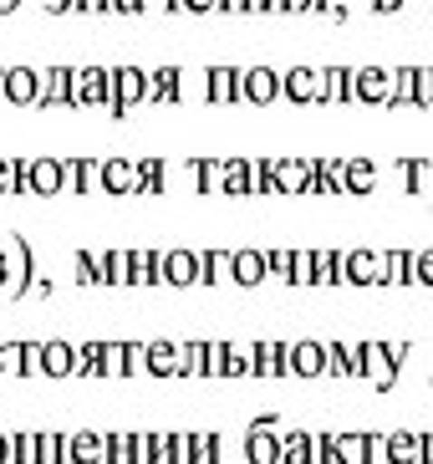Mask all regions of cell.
Here are the masks:
<instances>
[{"label": "cell", "instance_id": "6da1fadb", "mask_svg": "<svg viewBox=\"0 0 433 464\" xmlns=\"http://www.w3.org/2000/svg\"><path fill=\"white\" fill-rule=\"evenodd\" d=\"M149 102V72L143 67H108V112L128 118V108Z\"/></svg>", "mask_w": 433, "mask_h": 464}, {"label": "cell", "instance_id": "7a4b0ae2", "mask_svg": "<svg viewBox=\"0 0 433 464\" xmlns=\"http://www.w3.org/2000/svg\"><path fill=\"white\" fill-rule=\"evenodd\" d=\"M159 286H199V250L189 246H168L159 250Z\"/></svg>", "mask_w": 433, "mask_h": 464}, {"label": "cell", "instance_id": "3957f363", "mask_svg": "<svg viewBox=\"0 0 433 464\" xmlns=\"http://www.w3.org/2000/svg\"><path fill=\"white\" fill-rule=\"evenodd\" d=\"M342 271H347V286H388V250H347Z\"/></svg>", "mask_w": 433, "mask_h": 464}, {"label": "cell", "instance_id": "277c9868", "mask_svg": "<svg viewBox=\"0 0 433 464\" xmlns=\"http://www.w3.org/2000/svg\"><path fill=\"white\" fill-rule=\"evenodd\" d=\"M352 102L388 108L393 102V72L388 67H352Z\"/></svg>", "mask_w": 433, "mask_h": 464}, {"label": "cell", "instance_id": "5b68a950", "mask_svg": "<svg viewBox=\"0 0 433 464\" xmlns=\"http://www.w3.org/2000/svg\"><path fill=\"white\" fill-rule=\"evenodd\" d=\"M72 108H108V67H72Z\"/></svg>", "mask_w": 433, "mask_h": 464}, {"label": "cell", "instance_id": "8992f818", "mask_svg": "<svg viewBox=\"0 0 433 464\" xmlns=\"http://www.w3.org/2000/svg\"><path fill=\"white\" fill-rule=\"evenodd\" d=\"M285 372L291 378H322L326 372V342H285Z\"/></svg>", "mask_w": 433, "mask_h": 464}, {"label": "cell", "instance_id": "52a82bcc", "mask_svg": "<svg viewBox=\"0 0 433 464\" xmlns=\"http://www.w3.org/2000/svg\"><path fill=\"white\" fill-rule=\"evenodd\" d=\"M143 372L149 378H184V347L178 342H143Z\"/></svg>", "mask_w": 433, "mask_h": 464}, {"label": "cell", "instance_id": "ba28073f", "mask_svg": "<svg viewBox=\"0 0 433 464\" xmlns=\"http://www.w3.org/2000/svg\"><path fill=\"white\" fill-rule=\"evenodd\" d=\"M275 97H281V72H271V67H245L240 72V102L271 108Z\"/></svg>", "mask_w": 433, "mask_h": 464}, {"label": "cell", "instance_id": "9c48e42d", "mask_svg": "<svg viewBox=\"0 0 433 464\" xmlns=\"http://www.w3.org/2000/svg\"><path fill=\"white\" fill-rule=\"evenodd\" d=\"M275 194H312V159H271Z\"/></svg>", "mask_w": 433, "mask_h": 464}, {"label": "cell", "instance_id": "30bf717a", "mask_svg": "<svg viewBox=\"0 0 433 464\" xmlns=\"http://www.w3.org/2000/svg\"><path fill=\"white\" fill-rule=\"evenodd\" d=\"M97 189L102 194H138V159H102L97 164Z\"/></svg>", "mask_w": 433, "mask_h": 464}, {"label": "cell", "instance_id": "8fae6325", "mask_svg": "<svg viewBox=\"0 0 433 464\" xmlns=\"http://www.w3.org/2000/svg\"><path fill=\"white\" fill-rule=\"evenodd\" d=\"M245 464H281V429H245Z\"/></svg>", "mask_w": 433, "mask_h": 464}, {"label": "cell", "instance_id": "7c38bea8", "mask_svg": "<svg viewBox=\"0 0 433 464\" xmlns=\"http://www.w3.org/2000/svg\"><path fill=\"white\" fill-rule=\"evenodd\" d=\"M382 434H337V464H378Z\"/></svg>", "mask_w": 433, "mask_h": 464}, {"label": "cell", "instance_id": "4fadbf2b", "mask_svg": "<svg viewBox=\"0 0 433 464\" xmlns=\"http://www.w3.org/2000/svg\"><path fill=\"white\" fill-rule=\"evenodd\" d=\"M281 97H291V102H316L322 97V72L316 67H291V72H281Z\"/></svg>", "mask_w": 433, "mask_h": 464}, {"label": "cell", "instance_id": "5bb4252c", "mask_svg": "<svg viewBox=\"0 0 433 464\" xmlns=\"http://www.w3.org/2000/svg\"><path fill=\"white\" fill-rule=\"evenodd\" d=\"M26 194H62V159H26Z\"/></svg>", "mask_w": 433, "mask_h": 464}, {"label": "cell", "instance_id": "9a60e30c", "mask_svg": "<svg viewBox=\"0 0 433 464\" xmlns=\"http://www.w3.org/2000/svg\"><path fill=\"white\" fill-rule=\"evenodd\" d=\"M41 108H72V67H46L41 72Z\"/></svg>", "mask_w": 433, "mask_h": 464}, {"label": "cell", "instance_id": "2e32d148", "mask_svg": "<svg viewBox=\"0 0 433 464\" xmlns=\"http://www.w3.org/2000/svg\"><path fill=\"white\" fill-rule=\"evenodd\" d=\"M230 281L235 286H260L265 281V250H255V246L230 250Z\"/></svg>", "mask_w": 433, "mask_h": 464}, {"label": "cell", "instance_id": "e0dca14e", "mask_svg": "<svg viewBox=\"0 0 433 464\" xmlns=\"http://www.w3.org/2000/svg\"><path fill=\"white\" fill-rule=\"evenodd\" d=\"M41 92V72L36 67H5V102L15 108H31Z\"/></svg>", "mask_w": 433, "mask_h": 464}, {"label": "cell", "instance_id": "ac0fdd59", "mask_svg": "<svg viewBox=\"0 0 433 464\" xmlns=\"http://www.w3.org/2000/svg\"><path fill=\"white\" fill-rule=\"evenodd\" d=\"M312 194H347V159H312Z\"/></svg>", "mask_w": 433, "mask_h": 464}, {"label": "cell", "instance_id": "d6986e66", "mask_svg": "<svg viewBox=\"0 0 433 464\" xmlns=\"http://www.w3.org/2000/svg\"><path fill=\"white\" fill-rule=\"evenodd\" d=\"M204 92H209V102H240V67H209L204 72Z\"/></svg>", "mask_w": 433, "mask_h": 464}, {"label": "cell", "instance_id": "ffe728a7", "mask_svg": "<svg viewBox=\"0 0 433 464\" xmlns=\"http://www.w3.org/2000/svg\"><path fill=\"white\" fill-rule=\"evenodd\" d=\"M67 464H108V444H102V434H92V429L67 434Z\"/></svg>", "mask_w": 433, "mask_h": 464}, {"label": "cell", "instance_id": "44dd1931", "mask_svg": "<svg viewBox=\"0 0 433 464\" xmlns=\"http://www.w3.org/2000/svg\"><path fill=\"white\" fill-rule=\"evenodd\" d=\"M184 97V67H153L149 72V102H178Z\"/></svg>", "mask_w": 433, "mask_h": 464}, {"label": "cell", "instance_id": "7402d4cb", "mask_svg": "<svg viewBox=\"0 0 433 464\" xmlns=\"http://www.w3.org/2000/svg\"><path fill=\"white\" fill-rule=\"evenodd\" d=\"M382 464H419V434L413 429L382 434Z\"/></svg>", "mask_w": 433, "mask_h": 464}, {"label": "cell", "instance_id": "603a6c76", "mask_svg": "<svg viewBox=\"0 0 433 464\" xmlns=\"http://www.w3.org/2000/svg\"><path fill=\"white\" fill-rule=\"evenodd\" d=\"M97 164L102 159H62V189H72V194L97 189Z\"/></svg>", "mask_w": 433, "mask_h": 464}, {"label": "cell", "instance_id": "cb8c5ba5", "mask_svg": "<svg viewBox=\"0 0 433 464\" xmlns=\"http://www.w3.org/2000/svg\"><path fill=\"white\" fill-rule=\"evenodd\" d=\"M41 372L46 378H72V342H62V337L41 342Z\"/></svg>", "mask_w": 433, "mask_h": 464}, {"label": "cell", "instance_id": "d4e9b609", "mask_svg": "<svg viewBox=\"0 0 433 464\" xmlns=\"http://www.w3.org/2000/svg\"><path fill=\"white\" fill-rule=\"evenodd\" d=\"M219 281H230V250L209 246L199 250V286H219Z\"/></svg>", "mask_w": 433, "mask_h": 464}, {"label": "cell", "instance_id": "484cf974", "mask_svg": "<svg viewBox=\"0 0 433 464\" xmlns=\"http://www.w3.org/2000/svg\"><path fill=\"white\" fill-rule=\"evenodd\" d=\"M316 260V286H347V271H342V260H347V250H312Z\"/></svg>", "mask_w": 433, "mask_h": 464}, {"label": "cell", "instance_id": "4316f807", "mask_svg": "<svg viewBox=\"0 0 433 464\" xmlns=\"http://www.w3.org/2000/svg\"><path fill=\"white\" fill-rule=\"evenodd\" d=\"M316 102H352V67H322V97Z\"/></svg>", "mask_w": 433, "mask_h": 464}, {"label": "cell", "instance_id": "83f0119b", "mask_svg": "<svg viewBox=\"0 0 433 464\" xmlns=\"http://www.w3.org/2000/svg\"><path fill=\"white\" fill-rule=\"evenodd\" d=\"M403 184L408 194H423V199H433V159H403Z\"/></svg>", "mask_w": 433, "mask_h": 464}, {"label": "cell", "instance_id": "f1b7e54d", "mask_svg": "<svg viewBox=\"0 0 433 464\" xmlns=\"http://www.w3.org/2000/svg\"><path fill=\"white\" fill-rule=\"evenodd\" d=\"M72 372L77 378H102V342H77L72 347Z\"/></svg>", "mask_w": 433, "mask_h": 464}, {"label": "cell", "instance_id": "f546056e", "mask_svg": "<svg viewBox=\"0 0 433 464\" xmlns=\"http://www.w3.org/2000/svg\"><path fill=\"white\" fill-rule=\"evenodd\" d=\"M326 372H332V378H357L352 342H326Z\"/></svg>", "mask_w": 433, "mask_h": 464}, {"label": "cell", "instance_id": "4dcf8cb0", "mask_svg": "<svg viewBox=\"0 0 433 464\" xmlns=\"http://www.w3.org/2000/svg\"><path fill=\"white\" fill-rule=\"evenodd\" d=\"M378 189V164L372 159H347V194H372Z\"/></svg>", "mask_w": 433, "mask_h": 464}, {"label": "cell", "instance_id": "1f68e13d", "mask_svg": "<svg viewBox=\"0 0 433 464\" xmlns=\"http://www.w3.org/2000/svg\"><path fill=\"white\" fill-rule=\"evenodd\" d=\"M281 464H312V434L306 429L281 434Z\"/></svg>", "mask_w": 433, "mask_h": 464}, {"label": "cell", "instance_id": "d6a6232c", "mask_svg": "<svg viewBox=\"0 0 433 464\" xmlns=\"http://www.w3.org/2000/svg\"><path fill=\"white\" fill-rule=\"evenodd\" d=\"M11 464H41V434L36 429L11 434Z\"/></svg>", "mask_w": 433, "mask_h": 464}, {"label": "cell", "instance_id": "836d02e7", "mask_svg": "<svg viewBox=\"0 0 433 464\" xmlns=\"http://www.w3.org/2000/svg\"><path fill=\"white\" fill-rule=\"evenodd\" d=\"M108 464H138V434H102Z\"/></svg>", "mask_w": 433, "mask_h": 464}, {"label": "cell", "instance_id": "e575fe53", "mask_svg": "<svg viewBox=\"0 0 433 464\" xmlns=\"http://www.w3.org/2000/svg\"><path fill=\"white\" fill-rule=\"evenodd\" d=\"M285 286H316V260H312V250H291V276H285Z\"/></svg>", "mask_w": 433, "mask_h": 464}, {"label": "cell", "instance_id": "d590c367", "mask_svg": "<svg viewBox=\"0 0 433 464\" xmlns=\"http://www.w3.org/2000/svg\"><path fill=\"white\" fill-rule=\"evenodd\" d=\"M388 286H413V250H388Z\"/></svg>", "mask_w": 433, "mask_h": 464}, {"label": "cell", "instance_id": "8d00e7d4", "mask_svg": "<svg viewBox=\"0 0 433 464\" xmlns=\"http://www.w3.org/2000/svg\"><path fill=\"white\" fill-rule=\"evenodd\" d=\"M15 378H41V342H15Z\"/></svg>", "mask_w": 433, "mask_h": 464}, {"label": "cell", "instance_id": "74e56055", "mask_svg": "<svg viewBox=\"0 0 433 464\" xmlns=\"http://www.w3.org/2000/svg\"><path fill=\"white\" fill-rule=\"evenodd\" d=\"M102 378H128V342H102Z\"/></svg>", "mask_w": 433, "mask_h": 464}, {"label": "cell", "instance_id": "f35d334b", "mask_svg": "<svg viewBox=\"0 0 433 464\" xmlns=\"http://www.w3.org/2000/svg\"><path fill=\"white\" fill-rule=\"evenodd\" d=\"M219 454H225V434H194V464H219Z\"/></svg>", "mask_w": 433, "mask_h": 464}, {"label": "cell", "instance_id": "ab89813d", "mask_svg": "<svg viewBox=\"0 0 433 464\" xmlns=\"http://www.w3.org/2000/svg\"><path fill=\"white\" fill-rule=\"evenodd\" d=\"M41 464H67V434L62 429H46L41 434Z\"/></svg>", "mask_w": 433, "mask_h": 464}, {"label": "cell", "instance_id": "60d3db41", "mask_svg": "<svg viewBox=\"0 0 433 464\" xmlns=\"http://www.w3.org/2000/svg\"><path fill=\"white\" fill-rule=\"evenodd\" d=\"M413 108H433V67H413Z\"/></svg>", "mask_w": 433, "mask_h": 464}, {"label": "cell", "instance_id": "b9f144b4", "mask_svg": "<svg viewBox=\"0 0 433 464\" xmlns=\"http://www.w3.org/2000/svg\"><path fill=\"white\" fill-rule=\"evenodd\" d=\"M312 464H337V434H312Z\"/></svg>", "mask_w": 433, "mask_h": 464}, {"label": "cell", "instance_id": "7bdbcfd3", "mask_svg": "<svg viewBox=\"0 0 433 464\" xmlns=\"http://www.w3.org/2000/svg\"><path fill=\"white\" fill-rule=\"evenodd\" d=\"M413 281H419V286H433V246L413 256Z\"/></svg>", "mask_w": 433, "mask_h": 464}, {"label": "cell", "instance_id": "ee69618b", "mask_svg": "<svg viewBox=\"0 0 433 464\" xmlns=\"http://www.w3.org/2000/svg\"><path fill=\"white\" fill-rule=\"evenodd\" d=\"M108 11L112 15H138V11H149V0H108Z\"/></svg>", "mask_w": 433, "mask_h": 464}, {"label": "cell", "instance_id": "f6af8a7d", "mask_svg": "<svg viewBox=\"0 0 433 464\" xmlns=\"http://www.w3.org/2000/svg\"><path fill=\"white\" fill-rule=\"evenodd\" d=\"M178 11H194V15H209V11H219V0H178Z\"/></svg>", "mask_w": 433, "mask_h": 464}, {"label": "cell", "instance_id": "bcb514c9", "mask_svg": "<svg viewBox=\"0 0 433 464\" xmlns=\"http://www.w3.org/2000/svg\"><path fill=\"white\" fill-rule=\"evenodd\" d=\"M15 372V342H0V378Z\"/></svg>", "mask_w": 433, "mask_h": 464}, {"label": "cell", "instance_id": "7dc6e473", "mask_svg": "<svg viewBox=\"0 0 433 464\" xmlns=\"http://www.w3.org/2000/svg\"><path fill=\"white\" fill-rule=\"evenodd\" d=\"M419 464H433V429L419 434Z\"/></svg>", "mask_w": 433, "mask_h": 464}, {"label": "cell", "instance_id": "c3c4849f", "mask_svg": "<svg viewBox=\"0 0 433 464\" xmlns=\"http://www.w3.org/2000/svg\"><path fill=\"white\" fill-rule=\"evenodd\" d=\"M41 5H46L52 15H67V11H72V0H41Z\"/></svg>", "mask_w": 433, "mask_h": 464}, {"label": "cell", "instance_id": "681fc988", "mask_svg": "<svg viewBox=\"0 0 433 464\" xmlns=\"http://www.w3.org/2000/svg\"><path fill=\"white\" fill-rule=\"evenodd\" d=\"M398 5H403V0H372V11H382V15H388V11H398Z\"/></svg>", "mask_w": 433, "mask_h": 464}, {"label": "cell", "instance_id": "f907efd6", "mask_svg": "<svg viewBox=\"0 0 433 464\" xmlns=\"http://www.w3.org/2000/svg\"><path fill=\"white\" fill-rule=\"evenodd\" d=\"M0 464H11V434H0Z\"/></svg>", "mask_w": 433, "mask_h": 464}, {"label": "cell", "instance_id": "816d5d0a", "mask_svg": "<svg viewBox=\"0 0 433 464\" xmlns=\"http://www.w3.org/2000/svg\"><path fill=\"white\" fill-rule=\"evenodd\" d=\"M15 5H21V0H0V15H11Z\"/></svg>", "mask_w": 433, "mask_h": 464}, {"label": "cell", "instance_id": "f5cc1de1", "mask_svg": "<svg viewBox=\"0 0 433 464\" xmlns=\"http://www.w3.org/2000/svg\"><path fill=\"white\" fill-rule=\"evenodd\" d=\"M0 102H5V67H0Z\"/></svg>", "mask_w": 433, "mask_h": 464}, {"label": "cell", "instance_id": "db71d44e", "mask_svg": "<svg viewBox=\"0 0 433 464\" xmlns=\"http://www.w3.org/2000/svg\"><path fill=\"white\" fill-rule=\"evenodd\" d=\"M428 205H433V199H428Z\"/></svg>", "mask_w": 433, "mask_h": 464}]
</instances>
